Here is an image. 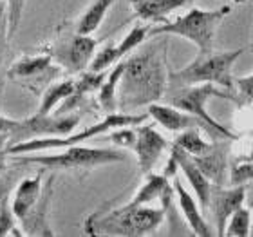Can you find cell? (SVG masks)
<instances>
[{"mask_svg":"<svg viewBox=\"0 0 253 237\" xmlns=\"http://www.w3.org/2000/svg\"><path fill=\"white\" fill-rule=\"evenodd\" d=\"M167 42L148 46L125 62L118 85V109L132 111L161 100L167 91Z\"/></svg>","mask_w":253,"mask_h":237,"instance_id":"obj_1","label":"cell"},{"mask_svg":"<svg viewBox=\"0 0 253 237\" xmlns=\"http://www.w3.org/2000/svg\"><path fill=\"white\" fill-rule=\"evenodd\" d=\"M232 13V5H222L219 9H192L183 16H177L175 20L161 22L158 26H150L148 37H161V35H170V37H179L192 42L199 49V54L213 51V42H215L217 27L221 22Z\"/></svg>","mask_w":253,"mask_h":237,"instance_id":"obj_2","label":"cell"},{"mask_svg":"<svg viewBox=\"0 0 253 237\" xmlns=\"http://www.w3.org/2000/svg\"><path fill=\"white\" fill-rule=\"evenodd\" d=\"M165 208L154 206H118L105 216H92L87 223L90 234L122 237H141L158 230L165 219Z\"/></svg>","mask_w":253,"mask_h":237,"instance_id":"obj_3","label":"cell"},{"mask_svg":"<svg viewBox=\"0 0 253 237\" xmlns=\"http://www.w3.org/2000/svg\"><path fill=\"white\" fill-rule=\"evenodd\" d=\"M126 154L116 148H92L82 145L65 147L58 154H35V156H13V163L20 165H38L51 172H73V170H92L103 165L125 161Z\"/></svg>","mask_w":253,"mask_h":237,"instance_id":"obj_4","label":"cell"},{"mask_svg":"<svg viewBox=\"0 0 253 237\" xmlns=\"http://www.w3.org/2000/svg\"><path fill=\"white\" fill-rule=\"evenodd\" d=\"M244 53L243 47L235 51H221V53L197 54L194 62H190L179 71H172L169 74V82L172 87L195 84H213L222 89H233V65Z\"/></svg>","mask_w":253,"mask_h":237,"instance_id":"obj_5","label":"cell"},{"mask_svg":"<svg viewBox=\"0 0 253 237\" xmlns=\"http://www.w3.org/2000/svg\"><path fill=\"white\" fill-rule=\"evenodd\" d=\"M211 98H226V100H233L230 93L222 91V87L213 84H195V85H179V87H172L169 93L167 100L169 105H174L177 109L185 112L194 114L195 118H199L206 127L208 136L213 140H235L230 129L221 125L215 118L210 116V112L206 111V103Z\"/></svg>","mask_w":253,"mask_h":237,"instance_id":"obj_6","label":"cell"},{"mask_svg":"<svg viewBox=\"0 0 253 237\" xmlns=\"http://www.w3.org/2000/svg\"><path fill=\"white\" fill-rule=\"evenodd\" d=\"M148 114H128V112H112L105 114V118L94 125L87 127L84 131L71 134V136H47V138H33L27 142L16 143L13 147H7L5 150L9 154H33L42 152V150H51V148H65L71 145H80L82 142L92 140L96 136H101L105 132L118 129V127L126 125H141L147 120Z\"/></svg>","mask_w":253,"mask_h":237,"instance_id":"obj_7","label":"cell"},{"mask_svg":"<svg viewBox=\"0 0 253 237\" xmlns=\"http://www.w3.org/2000/svg\"><path fill=\"white\" fill-rule=\"evenodd\" d=\"M78 114H33L26 120H15L11 131L7 132V147L16 143L27 142L33 138H47V136H67L74 127L78 125Z\"/></svg>","mask_w":253,"mask_h":237,"instance_id":"obj_8","label":"cell"},{"mask_svg":"<svg viewBox=\"0 0 253 237\" xmlns=\"http://www.w3.org/2000/svg\"><path fill=\"white\" fill-rule=\"evenodd\" d=\"M100 46V40L92 38L90 35H80L76 33L67 42L54 47L53 62L62 65L69 73H82L89 67L90 60L94 56L96 49Z\"/></svg>","mask_w":253,"mask_h":237,"instance_id":"obj_9","label":"cell"},{"mask_svg":"<svg viewBox=\"0 0 253 237\" xmlns=\"http://www.w3.org/2000/svg\"><path fill=\"white\" fill-rule=\"evenodd\" d=\"M246 201V187L244 185H232V189H222L219 185H211V194L208 201V208L213 214L217 227V236H224L226 221L233 212Z\"/></svg>","mask_w":253,"mask_h":237,"instance_id":"obj_10","label":"cell"},{"mask_svg":"<svg viewBox=\"0 0 253 237\" xmlns=\"http://www.w3.org/2000/svg\"><path fill=\"white\" fill-rule=\"evenodd\" d=\"M169 148L167 138L161 136L152 125H139L136 127V143H134V152H136L137 165L143 176L152 172L156 163L159 161L161 154Z\"/></svg>","mask_w":253,"mask_h":237,"instance_id":"obj_11","label":"cell"},{"mask_svg":"<svg viewBox=\"0 0 253 237\" xmlns=\"http://www.w3.org/2000/svg\"><path fill=\"white\" fill-rule=\"evenodd\" d=\"M53 183L54 174H51L47 178V181L43 183L40 199L35 203V206L29 210V214L20 221V227L24 228L22 232L26 236H54L53 228L49 225V206H51V197H53Z\"/></svg>","mask_w":253,"mask_h":237,"instance_id":"obj_12","label":"cell"},{"mask_svg":"<svg viewBox=\"0 0 253 237\" xmlns=\"http://www.w3.org/2000/svg\"><path fill=\"white\" fill-rule=\"evenodd\" d=\"M170 156L175 159L177 169H181V172L188 179V183H190V187H192V190H194L197 201H199L201 208L206 210V208H208V201H210V194H211V181L201 172V169L195 165L192 156L186 154L185 150L179 148L177 145H172Z\"/></svg>","mask_w":253,"mask_h":237,"instance_id":"obj_13","label":"cell"},{"mask_svg":"<svg viewBox=\"0 0 253 237\" xmlns=\"http://www.w3.org/2000/svg\"><path fill=\"white\" fill-rule=\"evenodd\" d=\"M134 11V16L147 24H161L177 9L192 5L195 0H128Z\"/></svg>","mask_w":253,"mask_h":237,"instance_id":"obj_14","label":"cell"},{"mask_svg":"<svg viewBox=\"0 0 253 237\" xmlns=\"http://www.w3.org/2000/svg\"><path fill=\"white\" fill-rule=\"evenodd\" d=\"M147 114L150 118H154L156 123H159L161 127H165L167 131H172V132H181L185 131V129H192V127H199L203 131H206L205 123L199 120V118H195L194 114H190V112H185L177 109L174 105H163V103H150L148 105V111Z\"/></svg>","mask_w":253,"mask_h":237,"instance_id":"obj_15","label":"cell"},{"mask_svg":"<svg viewBox=\"0 0 253 237\" xmlns=\"http://www.w3.org/2000/svg\"><path fill=\"white\" fill-rule=\"evenodd\" d=\"M43 172H45V169H42L33 178H24L16 185L13 199H11V210L18 221H22L35 206V203L40 199L43 189Z\"/></svg>","mask_w":253,"mask_h":237,"instance_id":"obj_16","label":"cell"},{"mask_svg":"<svg viewBox=\"0 0 253 237\" xmlns=\"http://www.w3.org/2000/svg\"><path fill=\"white\" fill-rule=\"evenodd\" d=\"M172 179H174L172 187H174V194H175V197H177V203H179V210H181V214H183V217L186 219V223H188L190 230L197 237L213 236V232L210 230L206 219L203 217V214H201L199 206H197V201H195L194 197H192V194L183 187V183H181V179L177 178V176H174Z\"/></svg>","mask_w":253,"mask_h":237,"instance_id":"obj_17","label":"cell"},{"mask_svg":"<svg viewBox=\"0 0 253 237\" xmlns=\"http://www.w3.org/2000/svg\"><path fill=\"white\" fill-rule=\"evenodd\" d=\"M192 159L201 169V172L210 179L211 185H219V187L224 185L228 170V143H213V147L208 152L192 156Z\"/></svg>","mask_w":253,"mask_h":237,"instance_id":"obj_18","label":"cell"},{"mask_svg":"<svg viewBox=\"0 0 253 237\" xmlns=\"http://www.w3.org/2000/svg\"><path fill=\"white\" fill-rule=\"evenodd\" d=\"M125 62H118L111 73L107 74L98 89V103L105 114H112L118 111V85L122 80Z\"/></svg>","mask_w":253,"mask_h":237,"instance_id":"obj_19","label":"cell"},{"mask_svg":"<svg viewBox=\"0 0 253 237\" xmlns=\"http://www.w3.org/2000/svg\"><path fill=\"white\" fill-rule=\"evenodd\" d=\"M53 65V54L43 53V54H33V56H24L22 60H18L16 63H13L7 71L9 78H33L42 74L43 71H47Z\"/></svg>","mask_w":253,"mask_h":237,"instance_id":"obj_20","label":"cell"},{"mask_svg":"<svg viewBox=\"0 0 253 237\" xmlns=\"http://www.w3.org/2000/svg\"><path fill=\"white\" fill-rule=\"evenodd\" d=\"M114 2L116 0H94L84 11L80 20L76 22V33H80V35H92L101 26V22L105 20L107 13L114 5Z\"/></svg>","mask_w":253,"mask_h":237,"instance_id":"obj_21","label":"cell"},{"mask_svg":"<svg viewBox=\"0 0 253 237\" xmlns=\"http://www.w3.org/2000/svg\"><path fill=\"white\" fill-rule=\"evenodd\" d=\"M73 91H74V80H63L60 84L51 85V87L43 93L37 114H42V116L51 114L62 101H65L69 96L73 95Z\"/></svg>","mask_w":253,"mask_h":237,"instance_id":"obj_22","label":"cell"},{"mask_svg":"<svg viewBox=\"0 0 253 237\" xmlns=\"http://www.w3.org/2000/svg\"><path fill=\"white\" fill-rule=\"evenodd\" d=\"M174 145L183 148L190 156H201V154L208 152V150L213 147V143L203 140L199 127H192V129L181 131L179 134H177V138H175Z\"/></svg>","mask_w":253,"mask_h":237,"instance_id":"obj_23","label":"cell"},{"mask_svg":"<svg viewBox=\"0 0 253 237\" xmlns=\"http://www.w3.org/2000/svg\"><path fill=\"white\" fill-rule=\"evenodd\" d=\"M148 31H150V24H139V26H134L130 31L126 33L125 37L122 38V42L114 44V53H116L118 62L126 54L134 53L148 38Z\"/></svg>","mask_w":253,"mask_h":237,"instance_id":"obj_24","label":"cell"},{"mask_svg":"<svg viewBox=\"0 0 253 237\" xmlns=\"http://www.w3.org/2000/svg\"><path fill=\"white\" fill-rule=\"evenodd\" d=\"M250 227H252V214L250 208L239 206L237 210L233 212L230 219L226 221V228H224V236L228 237H248Z\"/></svg>","mask_w":253,"mask_h":237,"instance_id":"obj_25","label":"cell"},{"mask_svg":"<svg viewBox=\"0 0 253 237\" xmlns=\"http://www.w3.org/2000/svg\"><path fill=\"white\" fill-rule=\"evenodd\" d=\"M4 2L5 11H7V40H13L22 22V15H24V7H26L27 0H4Z\"/></svg>","mask_w":253,"mask_h":237,"instance_id":"obj_26","label":"cell"},{"mask_svg":"<svg viewBox=\"0 0 253 237\" xmlns=\"http://www.w3.org/2000/svg\"><path fill=\"white\" fill-rule=\"evenodd\" d=\"M15 214L11 210L9 206V201L4 203V205L0 206V237H5V236H22L24 232H18L16 230V225H15Z\"/></svg>","mask_w":253,"mask_h":237,"instance_id":"obj_27","label":"cell"},{"mask_svg":"<svg viewBox=\"0 0 253 237\" xmlns=\"http://www.w3.org/2000/svg\"><path fill=\"white\" fill-rule=\"evenodd\" d=\"M109 138H111V142L114 145H120V147H125V148H134V143H136V129H132V125L118 127V129H112Z\"/></svg>","mask_w":253,"mask_h":237,"instance_id":"obj_28","label":"cell"},{"mask_svg":"<svg viewBox=\"0 0 253 237\" xmlns=\"http://www.w3.org/2000/svg\"><path fill=\"white\" fill-rule=\"evenodd\" d=\"M253 181V161H243L230 169V185H246Z\"/></svg>","mask_w":253,"mask_h":237,"instance_id":"obj_29","label":"cell"},{"mask_svg":"<svg viewBox=\"0 0 253 237\" xmlns=\"http://www.w3.org/2000/svg\"><path fill=\"white\" fill-rule=\"evenodd\" d=\"M16 172H2L0 174V206L7 203L13 192V183H15Z\"/></svg>","mask_w":253,"mask_h":237,"instance_id":"obj_30","label":"cell"},{"mask_svg":"<svg viewBox=\"0 0 253 237\" xmlns=\"http://www.w3.org/2000/svg\"><path fill=\"white\" fill-rule=\"evenodd\" d=\"M233 87H237L239 95L246 98L248 101H253V73L248 76H241V78H233Z\"/></svg>","mask_w":253,"mask_h":237,"instance_id":"obj_31","label":"cell"},{"mask_svg":"<svg viewBox=\"0 0 253 237\" xmlns=\"http://www.w3.org/2000/svg\"><path fill=\"white\" fill-rule=\"evenodd\" d=\"M7 38V11H5V4L0 2V42L2 38Z\"/></svg>","mask_w":253,"mask_h":237,"instance_id":"obj_32","label":"cell"},{"mask_svg":"<svg viewBox=\"0 0 253 237\" xmlns=\"http://www.w3.org/2000/svg\"><path fill=\"white\" fill-rule=\"evenodd\" d=\"M7 156H9V152L5 148H0V174L7 170Z\"/></svg>","mask_w":253,"mask_h":237,"instance_id":"obj_33","label":"cell"},{"mask_svg":"<svg viewBox=\"0 0 253 237\" xmlns=\"http://www.w3.org/2000/svg\"><path fill=\"white\" fill-rule=\"evenodd\" d=\"M7 132H0V148H4L5 145H7Z\"/></svg>","mask_w":253,"mask_h":237,"instance_id":"obj_34","label":"cell"},{"mask_svg":"<svg viewBox=\"0 0 253 237\" xmlns=\"http://www.w3.org/2000/svg\"><path fill=\"white\" fill-rule=\"evenodd\" d=\"M233 4H244V2H248V0H232Z\"/></svg>","mask_w":253,"mask_h":237,"instance_id":"obj_35","label":"cell"},{"mask_svg":"<svg viewBox=\"0 0 253 237\" xmlns=\"http://www.w3.org/2000/svg\"><path fill=\"white\" fill-rule=\"evenodd\" d=\"M248 236H253V225L250 227V234H248Z\"/></svg>","mask_w":253,"mask_h":237,"instance_id":"obj_36","label":"cell"},{"mask_svg":"<svg viewBox=\"0 0 253 237\" xmlns=\"http://www.w3.org/2000/svg\"><path fill=\"white\" fill-rule=\"evenodd\" d=\"M252 51H253V44H252Z\"/></svg>","mask_w":253,"mask_h":237,"instance_id":"obj_37","label":"cell"}]
</instances>
